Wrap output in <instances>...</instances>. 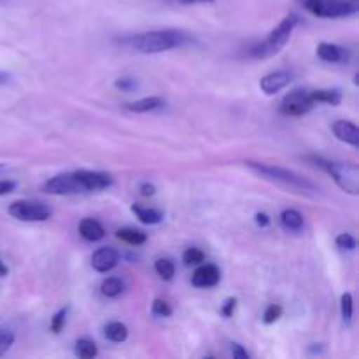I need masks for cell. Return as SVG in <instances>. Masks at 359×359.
Returning <instances> with one entry per match:
<instances>
[{
	"mask_svg": "<svg viewBox=\"0 0 359 359\" xmlns=\"http://www.w3.org/2000/svg\"><path fill=\"white\" fill-rule=\"evenodd\" d=\"M7 272H9V270H7L6 263H4L2 259H0V277H6V276H7Z\"/></svg>",
	"mask_w": 359,
	"mask_h": 359,
	"instance_id": "40",
	"label": "cell"
},
{
	"mask_svg": "<svg viewBox=\"0 0 359 359\" xmlns=\"http://www.w3.org/2000/svg\"><path fill=\"white\" fill-rule=\"evenodd\" d=\"M165 105V100L160 97H146L140 98V100L130 102L126 104V109L132 112H139V114H144V112L156 111V109H161Z\"/></svg>",
	"mask_w": 359,
	"mask_h": 359,
	"instance_id": "16",
	"label": "cell"
},
{
	"mask_svg": "<svg viewBox=\"0 0 359 359\" xmlns=\"http://www.w3.org/2000/svg\"><path fill=\"white\" fill-rule=\"evenodd\" d=\"M16 189V182L14 181H0V196L9 195Z\"/></svg>",
	"mask_w": 359,
	"mask_h": 359,
	"instance_id": "35",
	"label": "cell"
},
{
	"mask_svg": "<svg viewBox=\"0 0 359 359\" xmlns=\"http://www.w3.org/2000/svg\"><path fill=\"white\" fill-rule=\"evenodd\" d=\"M132 212L139 217L140 223L144 224H158L163 221V212L158 209H151V207H144L140 203H133Z\"/></svg>",
	"mask_w": 359,
	"mask_h": 359,
	"instance_id": "17",
	"label": "cell"
},
{
	"mask_svg": "<svg viewBox=\"0 0 359 359\" xmlns=\"http://www.w3.org/2000/svg\"><path fill=\"white\" fill-rule=\"evenodd\" d=\"M179 4H184V6H188V4H200V2H210V0H177Z\"/></svg>",
	"mask_w": 359,
	"mask_h": 359,
	"instance_id": "39",
	"label": "cell"
},
{
	"mask_svg": "<svg viewBox=\"0 0 359 359\" xmlns=\"http://www.w3.org/2000/svg\"><path fill=\"white\" fill-rule=\"evenodd\" d=\"M311 98L314 104H330L340 105L342 102V93L339 90H316L311 91Z\"/></svg>",
	"mask_w": 359,
	"mask_h": 359,
	"instance_id": "20",
	"label": "cell"
},
{
	"mask_svg": "<svg viewBox=\"0 0 359 359\" xmlns=\"http://www.w3.org/2000/svg\"><path fill=\"white\" fill-rule=\"evenodd\" d=\"M280 318H283V307L277 304H272L266 307L265 314H263V323H265V325H273V323L279 321Z\"/></svg>",
	"mask_w": 359,
	"mask_h": 359,
	"instance_id": "27",
	"label": "cell"
},
{
	"mask_svg": "<svg viewBox=\"0 0 359 359\" xmlns=\"http://www.w3.org/2000/svg\"><path fill=\"white\" fill-rule=\"evenodd\" d=\"M116 237L130 245H142L147 241V235L144 231L135 230V228H123V230H118L116 231Z\"/></svg>",
	"mask_w": 359,
	"mask_h": 359,
	"instance_id": "21",
	"label": "cell"
},
{
	"mask_svg": "<svg viewBox=\"0 0 359 359\" xmlns=\"http://www.w3.org/2000/svg\"><path fill=\"white\" fill-rule=\"evenodd\" d=\"M318 56L326 63H344L349 60L347 49L340 48L337 44H330V42H321L318 46Z\"/></svg>",
	"mask_w": 359,
	"mask_h": 359,
	"instance_id": "14",
	"label": "cell"
},
{
	"mask_svg": "<svg viewBox=\"0 0 359 359\" xmlns=\"http://www.w3.org/2000/svg\"><path fill=\"white\" fill-rule=\"evenodd\" d=\"M280 223L286 230L300 231L304 228V216L294 209H286L280 214Z\"/></svg>",
	"mask_w": 359,
	"mask_h": 359,
	"instance_id": "19",
	"label": "cell"
},
{
	"mask_svg": "<svg viewBox=\"0 0 359 359\" xmlns=\"http://www.w3.org/2000/svg\"><path fill=\"white\" fill-rule=\"evenodd\" d=\"M235 307H237V298H228V300L224 302L223 309H221V314H223L224 318H231L235 312Z\"/></svg>",
	"mask_w": 359,
	"mask_h": 359,
	"instance_id": "33",
	"label": "cell"
},
{
	"mask_svg": "<svg viewBox=\"0 0 359 359\" xmlns=\"http://www.w3.org/2000/svg\"><path fill=\"white\" fill-rule=\"evenodd\" d=\"M153 314L158 318H170L172 316V307L165 300H154L153 302Z\"/></svg>",
	"mask_w": 359,
	"mask_h": 359,
	"instance_id": "29",
	"label": "cell"
},
{
	"mask_svg": "<svg viewBox=\"0 0 359 359\" xmlns=\"http://www.w3.org/2000/svg\"><path fill=\"white\" fill-rule=\"evenodd\" d=\"M9 214L14 219L27 221V223H39V221H46L51 216V210L46 203L34 202V200H18V202L11 203Z\"/></svg>",
	"mask_w": 359,
	"mask_h": 359,
	"instance_id": "6",
	"label": "cell"
},
{
	"mask_svg": "<svg viewBox=\"0 0 359 359\" xmlns=\"http://www.w3.org/2000/svg\"><path fill=\"white\" fill-rule=\"evenodd\" d=\"M100 290L102 294H105L107 298H116L123 293L125 284H123V280H119L118 277H109V279H105L104 283H102Z\"/></svg>",
	"mask_w": 359,
	"mask_h": 359,
	"instance_id": "23",
	"label": "cell"
},
{
	"mask_svg": "<svg viewBox=\"0 0 359 359\" xmlns=\"http://www.w3.org/2000/svg\"><path fill=\"white\" fill-rule=\"evenodd\" d=\"M74 353H76V356L81 359H93L98 354L97 344L91 342V340L88 339H81L76 342Z\"/></svg>",
	"mask_w": 359,
	"mask_h": 359,
	"instance_id": "22",
	"label": "cell"
},
{
	"mask_svg": "<svg viewBox=\"0 0 359 359\" xmlns=\"http://www.w3.org/2000/svg\"><path fill=\"white\" fill-rule=\"evenodd\" d=\"M333 133L342 142L349 144L353 147H359V128L354 123L344 121V119L335 121L333 123Z\"/></svg>",
	"mask_w": 359,
	"mask_h": 359,
	"instance_id": "13",
	"label": "cell"
},
{
	"mask_svg": "<svg viewBox=\"0 0 359 359\" xmlns=\"http://www.w3.org/2000/svg\"><path fill=\"white\" fill-rule=\"evenodd\" d=\"M114 86L121 91H133L137 88V81L133 77H119L116 79Z\"/></svg>",
	"mask_w": 359,
	"mask_h": 359,
	"instance_id": "32",
	"label": "cell"
},
{
	"mask_svg": "<svg viewBox=\"0 0 359 359\" xmlns=\"http://www.w3.org/2000/svg\"><path fill=\"white\" fill-rule=\"evenodd\" d=\"M256 223H258V226L265 228V226H269V224H270V217L266 216L265 212H258V214H256Z\"/></svg>",
	"mask_w": 359,
	"mask_h": 359,
	"instance_id": "37",
	"label": "cell"
},
{
	"mask_svg": "<svg viewBox=\"0 0 359 359\" xmlns=\"http://www.w3.org/2000/svg\"><path fill=\"white\" fill-rule=\"evenodd\" d=\"M337 245H339L340 249H347V251H353V249H356V238L353 237V235L349 233H342L337 237Z\"/></svg>",
	"mask_w": 359,
	"mask_h": 359,
	"instance_id": "31",
	"label": "cell"
},
{
	"mask_svg": "<svg viewBox=\"0 0 359 359\" xmlns=\"http://www.w3.org/2000/svg\"><path fill=\"white\" fill-rule=\"evenodd\" d=\"M219 270L216 265H202L200 269L195 270L191 277V283L195 287H212L219 283Z\"/></svg>",
	"mask_w": 359,
	"mask_h": 359,
	"instance_id": "12",
	"label": "cell"
},
{
	"mask_svg": "<svg viewBox=\"0 0 359 359\" xmlns=\"http://www.w3.org/2000/svg\"><path fill=\"white\" fill-rule=\"evenodd\" d=\"M11 81V74L9 72H4V70H0V86L2 84H7Z\"/></svg>",
	"mask_w": 359,
	"mask_h": 359,
	"instance_id": "38",
	"label": "cell"
},
{
	"mask_svg": "<svg viewBox=\"0 0 359 359\" xmlns=\"http://www.w3.org/2000/svg\"><path fill=\"white\" fill-rule=\"evenodd\" d=\"M104 335L105 339L111 340V342L121 344L128 339V328H126L123 323H118V321L109 323V325L104 328Z\"/></svg>",
	"mask_w": 359,
	"mask_h": 359,
	"instance_id": "18",
	"label": "cell"
},
{
	"mask_svg": "<svg viewBox=\"0 0 359 359\" xmlns=\"http://www.w3.org/2000/svg\"><path fill=\"white\" fill-rule=\"evenodd\" d=\"M46 193L49 195H76V193H84L76 172L72 174H60L56 177H51L42 186Z\"/></svg>",
	"mask_w": 359,
	"mask_h": 359,
	"instance_id": "8",
	"label": "cell"
},
{
	"mask_svg": "<svg viewBox=\"0 0 359 359\" xmlns=\"http://www.w3.org/2000/svg\"><path fill=\"white\" fill-rule=\"evenodd\" d=\"M245 167L251 168L255 174L262 175L263 179H269V181L280 182L284 186H290L291 189H297V191L307 193V191H316V186L311 181H307L305 177H302L300 174L293 170H287L283 167H273V165L259 163V161H245Z\"/></svg>",
	"mask_w": 359,
	"mask_h": 359,
	"instance_id": "2",
	"label": "cell"
},
{
	"mask_svg": "<svg viewBox=\"0 0 359 359\" xmlns=\"http://www.w3.org/2000/svg\"><path fill=\"white\" fill-rule=\"evenodd\" d=\"M77 179L83 186L84 193L88 191H100V189L109 188L112 184V177L105 172H91V170H77Z\"/></svg>",
	"mask_w": 359,
	"mask_h": 359,
	"instance_id": "9",
	"label": "cell"
},
{
	"mask_svg": "<svg viewBox=\"0 0 359 359\" xmlns=\"http://www.w3.org/2000/svg\"><path fill=\"white\" fill-rule=\"evenodd\" d=\"M139 189L144 196H153L154 193H156V186L149 184V182H144V184H140Z\"/></svg>",
	"mask_w": 359,
	"mask_h": 359,
	"instance_id": "36",
	"label": "cell"
},
{
	"mask_svg": "<svg viewBox=\"0 0 359 359\" xmlns=\"http://www.w3.org/2000/svg\"><path fill=\"white\" fill-rule=\"evenodd\" d=\"M298 23V18L294 14H290V16L284 18L279 25H277L276 30L270 32L269 37L263 42H259L258 46L251 49V56L256 60H265L270 58V56L277 55L284 46L290 42L291 34H293L294 27Z\"/></svg>",
	"mask_w": 359,
	"mask_h": 359,
	"instance_id": "3",
	"label": "cell"
},
{
	"mask_svg": "<svg viewBox=\"0 0 359 359\" xmlns=\"http://www.w3.org/2000/svg\"><path fill=\"white\" fill-rule=\"evenodd\" d=\"M14 344V333L9 330H0V356L7 353L11 349V346Z\"/></svg>",
	"mask_w": 359,
	"mask_h": 359,
	"instance_id": "30",
	"label": "cell"
},
{
	"mask_svg": "<svg viewBox=\"0 0 359 359\" xmlns=\"http://www.w3.org/2000/svg\"><path fill=\"white\" fill-rule=\"evenodd\" d=\"M203 259H205V255H203L200 249L189 248V249H186L184 252H182V262H184L186 266L200 265V263H203Z\"/></svg>",
	"mask_w": 359,
	"mask_h": 359,
	"instance_id": "25",
	"label": "cell"
},
{
	"mask_svg": "<svg viewBox=\"0 0 359 359\" xmlns=\"http://www.w3.org/2000/svg\"><path fill=\"white\" fill-rule=\"evenodd\" d=\"M316 107L314 100L311 98V91L294 90L284 97L280 102V112L284 116H304Z\"/></svg>",
	"mask_w": 359,
	"mask_h": 359,
	"instance_id": "7",
	"label": "cell"
},
{
	"mask_svg": "<svg viewBox=\"0 0 359 359\" xmlns=\"http://www.w3.org/2000/svg\"><path fill=\"white\" fill-rule=\"evenodd\" d=\"M316 165L328 172L342 191L349 195L359 193V167L356 163H347V161H328L323 158H312Z\"/></svg>",
	"mask_w": 359,
	"mask_h": 359,
	"instance_id": "4",
	"label": "cell"
},
{
	"mask_svg": "<svg viewBox=\"0 0 359 359\" xmlns=\"http://www.w3.org/2000/svg\"><path fill=\"white\" fill-rule=\"evenodd\" d=\"M340 309H342V318L347 325L353 321V294L344 293L342 300H340Z\"/></svg>",
	"mask_w": 359,
	"mask_h": 359,
	"instance_id": "26",
	"label": "cell"
},
{
	"mask_svg": "<svg viewBox=\"0 0 359 359\" xmlns=\"http://www.w3.org/2000/svg\"><path fill=\"white\" fill-rule=\"evenodd\" d=\"M293 81V72L290 70H277V72L269 74L259 81V88L265 95H276L286 86H290Z\"/></svg>",
	"mask_w": 359,
	"mask_h": 359,
	"instance_id": "10",
	"label": "cell"
},
{
	"mask_svg": "<svg viewBox=\"0 0 359 359\" xmlns=\"http://www.w3.org/2000/svg\"><path fill=\"white\" fill-rule=\"evenodd\" d=\"M188 41L189 37L181 30H153L133 37L132 46L135 51L144 55H156V53L181 48Z\"/></svg>",
	"mask_w": 359,
	"mask_h": 359,
	"instance_id": "1",
	"label": "cell"
},
{
	"mask_svg": "<svg viewBox=\"0 0 359 359\" xmlns=\"http://www.w3.org/2000/svg\"><path fill=\"white\" fill-rule=\"evenodd\" d=\"M79 233L88 242H98L105 237L104 226L97 219H90V217L79 223Z\"/></svg>",
	"mask_w": 359,
	"mask_h": 359,
	"instance_id": "15",
	"label": "cell"
},
{
	"mask_svg": "<svg viewBox=\"0 0 359 359\" xmlns=\"http://www.w3.org/2000/svg\"><path fill=\"white\" fill-rule=\"evenodd\" d=\"M119 263V252L112 248H100L91 256V266L100 273L111 272Z\"/></svg>",
	"mask_w": 359,
	"mask_h": 359,
	"instance_id": "11",
	"label": "cell"
},
{
	"mask_svg": "<svg viewBox=\"0 0 359 359\" xmlns=\"http://www.w3.org/2000/svg\"><path fill=\"white\" fill-rule=\"evenodd\" d=\"M305 7L319 18H347L358 14L359 0H305Z\"/></svg>",
	"mask_w": 359,
	"mask_h": 359,
	"instance_id": "5",
	"label": "cell"
},
{
	"mask_svg": "<svg viewBox=\"0 0 359 359\" xmlns=\"http://www.w3.org/2000/svg\"><path fill=\"white\" fill-rule=\"evenodd\" d=\"M154 270H156L158 276L161 277L163 280H172L174 279V273H175V266L170 259L167 258H161L154 263Z\"/></svg>",
	"mask_w": 359,
	"mask_h": 359,
	"instance_id": "24",
	"label": "cell"
},
{
	"mask_svg": "<svg viewBox=\"0 0 359 359\" xmlns=\"http://www.w3.org/2000/svg\"><path fill=\"white\" fill-rule=\"evenodd\" d=\"M231 354H233L235 359H249L248 351L241 344H231Z\"/></svg>",
	"mask_w": 359,
	"mask_h": 359,
	"instance_id": "34",
	"label": "cell"
},
{
	"mask_svg": "<svg viewBox=\"0 0 359 359\" xmlns=\"http://www.w3.org/2000/svg\"><path fill=\"white\" fill-rule=\"evenodd\" d=\"M67 312H69V309H62V311L56 312L55 316L51 318V332L53 333H60L63 330V326H65V319H67Z\"/></svg>",
	"mask_w": 359,
	"mask_h": 359,
	"instance_id": "28",
	"label": "cell"
}]
</instances>
